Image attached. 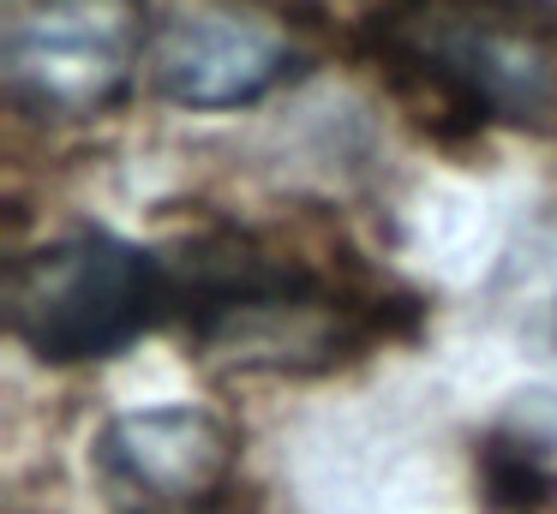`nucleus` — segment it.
I'll return each instance as SVG.
<instances>
[{"label":"nucleus","mask_w":557,"mask_h":514,"mask_svg":"<svg viewBox=\"0 0 557 514\" xmlns=\"http://www.w3.org/2000/svg\"><path fill=\"white\" fill-rule=\"evenodd\" d=\"M145 66L157 90L186 108H240L300 72V42L240 0H181L150 30Z\"/></svg>","instance_id":"5"},{"label":"nucleus","mask_w":557,"mask_h":514,"mask_svg":"<svg viewBox=\"0 0 557 514\" xmlns=\"http://www.w3.org/2000/svg\"><path fill=\"white\" fill-rule=\"evenodd\" d=\"M198 347L234 371H318L372 335V305L294 251L222 234L169 263Z\"/></svg>","instance_id":"1"},{"label":"nucleus","mask_w":557,"mask_h":514,"mask_svg":"<svg viewBox=\"0 0 557 514\" xmlns=\"http://www.w3.org/2000/svg\"><path fill=\"white\" fill-rule=\"evenodd\" d=\"M366 30L461 114L557 131V0H377Z\"/></svg>","instance_id":"2"},{"label":"nucleus","mask_w":557,"mask_h":514,"mask_svg":"<svg viewBox=\"0 0 557 514\" xmlns=\"http://www.w3.org/2000/svg\"><path fill=\"white\" fill-rule=\"evenodd\" d=\"M174 305L169 263L114 234H73L18 258L7 287L13 335L49 365L109 359Z\"/></svg>","instance_id":"3"},{"label":"nucleus","mask_w":557,"mask_h":514,"mask_svg":"<svg viewBox=\"0 0 557 514\" xmlns=\"http://www.w3.org/2000/svg\"><path fill=\"white\" fill-rule=\"evenodd\" d=\"M97 478L121 514H210L234 478V437L198 406L126 413L97 437Z\"/></svg>","instance_id":"6"},{"label":"nucleus","mask_w":557,"mask_h":514,"mask_svg":"<svg viewBox=\"0 0 557 514\" xmlns=\"http://www.w3.org/2000/svg\"><path fill=\"white\" fill-rule=\"evenodd\" d=\"M145 0H7L0 72L37 120H97L145 60Z\"/></svg>","instance_id":"4"}]
</instances>
